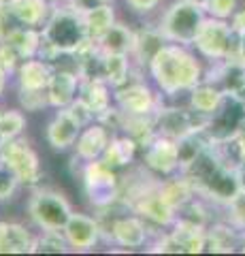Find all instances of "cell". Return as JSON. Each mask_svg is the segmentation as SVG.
Instances as JSON below:
<instances>
[{"label": "cell", "instance_id": "obj_1", "mask_svg": "<svg viewBox=\"0 0 245 256\" xmlns=\"http://www.w3.org/2000/svg\"><path fill=\"white\" fill-rule=\"evenodd\" d=\"M181 175L192 184L196 194H203L216 203L228 205L241 190L235 169L220 158L211 141L203 148V152L192 162H188L181 169Z\"/></svg>", "mask_w": 245, "mask_h": 256}, {"label": "cell", "instance_id": "obj_2", "mask_svg": "<svg viewBox=\"0 0 245 256\" xmlns=\"http://www.w3.org/2000/svg\"><path fill=\"white\" fill-rule=\"evenodd\" d=\"M149 75L156 82L158 90L177 96L179 92H190L199 86L205 75L199 58L179 43H164L149 62Z\"/></svg>", "mask_w": 245, "mask_h": 256}, {"label": "cell", "instance_id": "obj_3", "mask_svg": "<svg viewBox=\"0 0 245 256\" xmlns=\"http://www.w3.org/2000/svg\"><path fill=\"white\" fill-rule=\"evenodd\" d=\"M43 41L53 45L60 54L73 56L79 47L88 41L83 26V15L70 4L62 9H53L41 28Z\"/></svg>", "mask_w": 245, "mask_h": 256}, {"label": "cell", "instance_id": "obj_4", "mask_svg": "<svg viewBox=\"0 0 245 256\" xmlns=\"http://www.w3.org/2000/svg\"><path fill=\"white\" fill-rule=\"evenodd\" d=\"M205 18V6L188 2V0H175L167 11H164L158 30L169 43L179 45H194V38L199 34Z\"/></svg>", "mask_w": 245, "mask_h": 256}, {"label": "cell", "instance_id": "obj_5", "mask_svg": "<svg viewBox=\"0 0 245 256\" xmlns=\"http://www.w3.org/2000/svg\"><path fill=\"white\" fill-rule=\"evenodd\" d=\"M83 188L85 196H88L90 205L96 210H107L115 201H120V178H117V169L109 166L102 158L88 160L83 164Z\"/></svg>", "mask_w": 245, "mask_h": 256}, {"label": "cell", "instance_id": "obj_6", "mask_svg": "<svg viewBox=\"0 0 245 256\" xmlns=\"http://www.w3.org/2000/svg\"><path fill=\"white\" fill-rule=\"evenodd\" d=\"M92 120H94V116L90 111L79 100H75L73 105L58 109V114L51 118L49 124H47L45 139L56 152H64V150L75 146L79 132H81L83 126L90 124Z\"/></svg>", "mask_w": 245, "mask_h": 256}, {"label": "cell", "instance_id": "obj_7", "mask_svg": "<svg viewBox=\"0 0 245 256\" xmlns=\"http://www.w3.org/2000/svg\"><path fill=\"white\" fill-rule=\"evenodd\" d=\"M235 45H237V32L233 30V26L226 20L211 18V15L203 22L199 34L194 38L196 52L211 62L235 56Z\"/></svg>", "mask_w": 245, "mask_h": 256}, {"label": "cell", "instance_id": "obj_8", "mask_svg": "<svg viewBox=\"0 0 245 256\" xmlns=\"http://www.w3.org/2000/svg\"><path fill=\"white\" fill-rule=\"evenodd\" d=\"M70 214L73 207L56 190H36L28 201V216L41 230H62Z\"/></svg>", "mask_w": 245, "mask_h": 256}, {"label": "cell", "instance_id": "obj_9", "mask_svg": "<svg viewBox=\"0 0 245 256\" xmlns=\"http://www.w3.org/2000/svg\"><path fill=\"white\" fill-rule=\"evenodd\" d=\"M245 128V107L237 94H224L218 109L207 118L205 134L211 143H224L235 139Z\"/></svg>", "mask_w": 245, "mask_h": 256}, {"label": "cell", "instance_id": "obj_10", "mask_svg": "<svg viewBox=\"0 0 245 256\" xmlns=\"http://www.w3.org/2000/svg\"><path fill=\"white\" fill-rule=\"evenodd\" d=\"M126 203L130 205V210L137 216L158 224V226H173L177 220L175 207L162 196L158 186H145V184H141L139 188L130 190V196L126 198Z\"/></svg>", "mask_w": 245, "mask_h": 256}, {"label": "cell", "instance_id": "obj_11", "mask_svg": "<svg viewBox=\"0 0 245 256\" xmlns=\"http://www.w3.org/2000/svg\"><path fill=\"white\" fill-rule=\"evenodd\" d=\"M0 160H2L6 166H11L13 173L17 175L19 184L36 186L43 178L38 154L23 137L0 143Z\"/></svg>", "mask_w": 245, "mask_h": 256}, {"label": "cell", "instance_id": "obj_12", "mask_svg": "<svg viewBox=\"0 0 245 256\" xmlns=\"http://www.w3.org/2000/svg\"><path fill=\"white\" fill-rule=\"evenodd\" d=\"M154 124H156V132L169 139H184L192 132L205 130L207 124V116L190 109H179V107H160L154 114Z\"/></svg>", "mask_w": 245, "mask_h": 256}, {"label": "cell", "instance_id": "obj_13", "mask_svg": "<svg viewBox=\"0 0 245 256\" xmlns=\"http://www.w3.org/2000/svg\"><path fill=\"white\" fill-rule=\"evenodd\" d=\"M207 248V230L203 224L188 222L177 218L173 230L164 235L152 248V252H171V254H199Z\"/></svg>", "mask_w": 245, "mask_h": 256}, {"label": "cell", "instance_id": "obj_14", "mask_svg": "<svg viewBox=\"0 0 245 256\" xmlns=\"http://www.w3.org/2000/svg\"><path fill=\"white\" fill-rule=\"evenodd\" d=\"M113 98H115V105L126 116H154L158 111L156 94L143 82L124 84L122 88H115Z\"/></svg>", "mask_w": 245, "mask_h": 256}, {"label": "cell", "instance_id": "obj_15", "mask_svg": "<svg viewBox=\"0 0 245 256\" xmlns=\"http://www.w3.org/2000/svg\"><path fill=\"white\" fill-rule=\"evenodd\" d=\"M143 164L154 173L173 175L181 166L177 141L162 137V134H156V137L143 148Z\"/></svg>", "mask_w": 245, "mask_h": 256}, {"label": "cell", "instance_id": "obj_16", "mask_svg": "<svg viewBox=\"0 0 245 256\" xmlns=\"http://www.w3.org/2000/svg\"><path fill=\"white\" fill-rule=\"evenodd\" d=\"M62 233H64V237H66L68 248H73V250H77V252H88L98 244L102 228H100L98 220H94L85 214H75L73 212L70 218L66 220L64 228H62Z\"/></svg>", "mask_w": 245, "mask_h": 256}, {"label": "cell", "instance_id": "obj_17", "mask_svg": "<svg viewBox=\"0 0 245 256\" xmlns=\"http://www.w3.org/2000/svg\"><path fill=\"white\" fill-rule=\"evenodd\" d=\"M79 84L81 77L75 70L68 68H58L53 70L47 84V98H49V107L53 109H64L68 105H73L79 94Z\"/></svg>", "mask_w": 245, "mask_h": 256}, {"label": "cell", "instance_id": "obj_18", "mask_svg": "<svg viewBox=\"0 0 245 256\" xmlns=\"http://www.w3.org/2000/svg\"><path fill=\"white\" fill-rule=\"evenodd\" d=\"M109 141H111L109 128L102 122H98V120H94V122L85 124L83 130L79 132V137L75 141V154L79 160H83V162L102 158Z\"/></svg>", "mask_w": 245, "mask_h": 256}, {"label": "cell", "instance_id": "obj_19", "mask_svg": "<svg viewBox=\"0 0 245 256\" xmlns=\"http://www.w3.org/2000/svg\"><path fill=\"white\" fill-rule=\"evenodd\" d=\"M109 235L122 248H143L147 242V226L141 216H122L113 220Z\"/></svg>", "mask_w": 245, "mask_h": 256}, {"label": "cell", "instance_id": "obj_20", "mask_svg": "<svg viewBox=\"0 0 245 256\" xmlns=\"http://www.w3.org/2000/svg\"><path fill=\"white\" fill-rule=\"evenodd\" d=\"M36 237L17 222H0V254H32Z\"/></svg>", "mask_w": 245, "mask_h": 256}, {"label": "cell", "instance_id": "obj_21", "mask_svg": "<svg viewBox=\"0 0 245 256\" xmlns=\"http://www.w3.org/2000/svg\"><path fill=\"white\" fill-rule=\"evenodd\" d=\"M77 100L90 111V114L94 116V120H98L109 107H111L109 84L102 82V79H81Z\"/></svg>", "mask_w": 245, "mask_h": 256}, {"label": "cell", "instance_id": "obj_22", "mask_svg": "<svg viewBox=\"0 0 245 256\" xmlns=\"http://www.w3.org/2000/svg\"><path fill=\"white\" fill-rule=\"evenodd\" d=\"M51 73L53 68L49 66V62H45L41 58L21 60V64L17 66L19 90H47Z\"/></svg>", "mask_w": 245, "mask_h": 256}, {"label": "cell", "instance_id": "obj_23", "mask_svg": "<svg viewBox=\"0 0 245 256\" xmlns=\"http://www.w3.org/2000/svg\"><path fill=\"white\" fill-rule=\"evenodd\" d=\"M2 41H6L13 47L15 54L19 56V60H28V58H36L38 47L43 43V34L38 28L17 26V28H13Z\"/></svg>", "mask_w": 245, "mask_h": 256}, {"label": "cell", "instance_id": "obj_24", "mask_svg": "<svg viewBox=\"0 0 245 256\" xmlns=\"http://www.w3.org/2000/svg\"><path fill=\"white\" fill-rule=\"evenodd\" d=\"M9 9L19 26H30V28H43V24L51 13L49 0H17Z\"/></svg>", "mask_w": 245, "mask_h": 256}, {"label": "cell", "instance_id": "obj_25", "mask_svg": "<svg viewBox=\"0 0 245 256\" xmlns=\"http://www.w3.org/2000/svg\"><path fill=\"white\" fill-rule=\"evenodd\" d=\"M98 47L102 54H132L134 47V30L128 28L126 24L115 22L111 28H109L102 38L98 41Z\"/></svg>", "mask_w": 245, "mask_h": 256}, {"label": "cell", "instance_id": "obj_26", "mask_svg": "<svg viewBox=\"0 0 245 256\" xmlns=\"http://www.w3.org/2000/svg\"><path fill=\"white\" fill-rule=\"evenodd\" d=\"M167 43V38L162 36V32L158 28H143L134 32V47H132V56L137 58L139 64L149 66L152 58L158 54V50Z\"/></svg>", "mask_w": 245, "mask_h": 256}, {"label": "cell", "instance_id": "obj_27", "mask_svg": "<svg viewBox=\"0 0 245 256\" xmlns=\"http://www.w3.org/2000/svg\"><path fill=\"white\" fill-rule=\"evenodd\" d=\"M81 15H83L85 34H88V38H92V41H96V43L102 38V34L115 24V11L109 2L94 6V9L85 11Z\"/></svg>", "mask_w": 245, "mask_h": 256}, {"label": "cell", "instance_id": "obj_28", "mask_svg": "<svg viewBox=\"0 0 245 256\" xmlns=\"http://www.w3.org/2000/svg\"><path fill=\"white\" fill-rule=\"evenodd\" d=\"M137 150H139V143L132 137H128V134H124V137H111L105 154H102V160L109 166H113V169H122V166H128L134 160Z\"/></svg>", "mask_w": 245, "mask_h": 256}, {"label": "cell", "instance_id": "obj_29", "mask_svg": "<svg viewBox=\"0 0 245 256\" xmlns=\"http://www.w3.org/2000/svg\"><path fill=\"white\" fill-rule=\"evenodd\" d=\"M222 96H224V92L220 90L218 86L207 84V82H201L196 88L190 90V107H192L194 111H199V114L209 118L213 111L218 109L220 100H222Z\"/></svg>", "mask_w": 245, "mask_h": 256}, {"label": "cell", "instance_id": "obj_30", "mask_svg": "<svg viewBox=\"0 0 245 256\" xmlns=\"http://www.w3.org/2000/svg\"><path fill=\"white\" fill-rule=\"evenodd\" d=\"M158 188H160L162 192V196L167 198V201L175 207V212L181 210L188 201H192L194 198V188H192V184H190L184 175L181 178H173V180H167V182H162V184H158Z\"/></svg>", "mask_w": 245, "mask_h": 256}, {"label": "cell", "instance_id": "obj_31", "mask_svg": "<svg viewBox=\"0 0 245 256\" xmlns=\"http://www.w3.org/2000/svg\"><path fill=\"white\" fill-rule=\"evenodd\" d=\"M130 62L126 54H105V82L111 88H122L128 84Z\"/></svg>", "mask_w": 245, "mask_h": 256}, {"label": "cell", "instance_id": "obj_32", "mask_svg": "<svg viewBox=\"0 0 245 256\" xmlns=\"http://www.w3.org/2000/svg\"><path fill=\"white\" fill-rule=\"evenodd\" d=\"M23 128H26V116L21 111H2V116H0V143L21 137Z\"/></svg>", "mask_w": 245, "mask_h": 256}, {"label": "cell", "instance_id": "obj_33", "mask_svg": "<svg viewBox=\"0 0 245 256\" xmlns=\"http://www.w3.org/2000/svg\"><path fill=\"white\" fill-rule=\"evenodd\" d=\"M68 250V242L62 230H43L41 237H36L34 244V252H51V254H60Z\"/></svg>", "mask_w": 245, "mask_h": 256}, {"label": "cell", "instance_id": "obj_34", "mask_svg": "<svg viewBox=\"0 0 245 256\" xmlns=\"http://www.w3.org/2000/svg\"><path fill=\"white\" fill-rule=\"evenodd\" d=\"M19 102L26 111L36 114L49 105V98H47V90H19Z\"/></svg>", "mask_w": 245, "mask_h": 256}, {"label": "cell", "instance_id": "obj_35", "mask_svg": "<svg viewBox=\"0 0 245 256\" xmlns=\"http://www.w3.org/2000/svg\"><path fill=\"white\" fill-rule=\"evenodd\" d=\"M237 9H239V0H207L205 2V11L211 18H220V20L233 18Z\"/></svg>", "mask_w": 245, "mask_h": 256}, {"label": "cell", "instance_id": "obj_36", "mask_svg": "<svg viewBox=\"0 0 245 256\" xmlns=\"http://www.w3.org/2000/svg\"><path fill=\"white\" fill-rule=\"evenodd\" d=\"M19 186L17 175L13 173L11 166H6L2 160H0V201H6L15 194V190Z\"/></svg>", "mask_w": 245, "mask_h": 256}, {"label": "cell", "instance_id": "obj_37", "mask_svg": "<svg viewBox=\"0 0 245 256\" xmlns=\"http://www.w3.org/2000/svg\"><path fill=\"white\" fill-rule=\"evenodd\" d=\"M17 66H19V56L15 54V50L6 41H0V68L11 75L13 70H17Z\"/></svg>", "mask_w": 245, "mask_h": 256}, {"label": "cell", "instance_id": "obj_38", "mask_svg": "<svg viewBox=\"0 0 245 256\" xmlns=\"http://www.w3.org/2000/svg\"><path fill=\"white\" fill-rule=\"evenodd\" d=\"M228 207H231L235 224L237 226H241V228H245V190H239V194L228 203Z\"/></svg>", "mask_w": 245, "mask_h": 256}, {"label": "cell", "instance_id": "obj_39", "mask_svg": "<svg viewBox=\"0 0 245 256\" xmlns=\"http://www.w3.org/2000/svg\"><path fill=\"white\" fill-rule=\"evenodd\" d=\"M126 4H128L132 11H137V13H149V11H154L156 6L160 4V0H126Z\"/></svg>", "mask_w": 245, "mask_h": 256}, {"label": "cell", "instance_id": "obj_40", "mask_svg": "<svg viewBox=\"0 0 245 256\" xmlns=\"http://www.w3.org/2000/svg\"><path fill=\"white\" fill-rule=\"evenodd\" d=\"M64 2H68V4L73 6V9H77L79 13H85V11L94 9V6L109 2V0H64Z\"/></svg>", "mask_w": 245, "mask_h": 256}, {"label": "cell", "instance_id": "obj_41", "mask_svg": "<svg viewBox=\"0 0 245 256\" xmlns=\"http://www.w3.org/2000/svg\"><path fill=\"white\" fill-rule=\"evenodd\" d=\"M231 26H233V30L237 32V34L245 30V6H241V9L235 11V15L231 18Z\"/></svg>", "mask_w": 245, "mask_h": 256}, {"label": "cell", "instance_id": "obj_42", "mask_svg": "<svg viewBox=\"0 0 245 256\" xmlns=\"http://www.w3.org/2000/svg\"><path fill=\"white\" fill-rule=\"evenodd\" d=\"M235 56L245 64V30L237 34V45H235Z\"/></svg>", "mask_w": 245, "mask_h": 256}, {"label": "cell", "instance_id": "obj_43", "mask_svg": "<svg viewBox=\"0 0 245 256\" xmlns=\"http://www.w3.org/2000/svg\"><path fill=\"white\" fill-rule=\"evenodd\" d=\"M235 173H237V180H239L241 190H245V160H241L239 166L235 169Z\"/></svg>", "mask_w": 245, "mask_h": 256}, {"label": "cell", "instance_id": "obj_44", "mask_svg": "<svg viewBox=\"0 0 245 256\" xmlns=\"http://www.w3.org/2000/svg\"><path fill=\"white\" fill-rule=\"evenodd\" d=\"M6 79H9V73H4V70L0 68V98H2V94L6 90Z\"/></svg>", "mask_w": 245, "mask_h": 256}, {"label": "cell", "instance_id": "obj_45", "mask_svg": "<svg viewBox=\"0 0 245 256\" xmlns=\"http://www.w3.org/2000/svg\"><path fill=\"white\" fill-rule=\"evenodd\" d=\"M237 98H239V100L243 102V107H245V86L241 88V90H239V92H237Z\"/></svg>", "mask_w": 245, "mask_h": 256}, {"label": "cell", "instance_id": "obj_46", "mask_svg": "<svg viewBox=\"0 0 245 256\" xmlns=\"http://www.w3.org/2000/svg\"><path fill=\"white\" fill-rule=\"evenodd\" d=\"M15 2H17V0H0V6H11Z\"/></svg>", "mask_w": 245, "mask_h": 256}, {"label": "cell", "instance_id": "obj_47", "mask_svg": "<svg viewBox=\"0 0 245 256\" xmlns=\"http://www.w3.org/2000/svg\"><path fill=\"white\" fill-rule=\"evenodd\" d=\"M188 2H194V4H201V6H205V2H207V0H188Z\"/></svg>", "mask_w": 245, "mask_h": 256}, {"label": "cell", "instance_id": "obj_48", "mask_svg": "<svg viewBox=\"0 0 245 256\" xmlns=\"http://www.w3.org/2000/svg\"><path fill=\"white\" fill-rule=\"evenodd\" d=\"M49 2H64V0H49Z\"/></svg>", "mask_w": 245, "mask_h": 256}, {"label": "cell", "instance_id": "obj_49", "mask_svg": "<svg viewBox=\"0 0 245 256\" xmlns=\"http://www.w3.org/2000/svg\"><path fill=\"white\" fill-rule=\"evenodd\" d=\"M0 116H2V109H0Z\"/></svg>", "mask_w": 245, "mask_h": 256}]
</instances>
